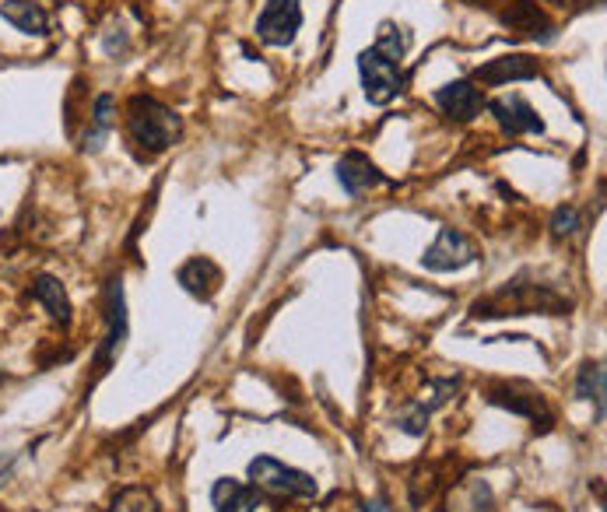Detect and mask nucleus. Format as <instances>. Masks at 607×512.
I'll list each match as a JSON object with an SVG mask.
<instances>
[{
	"instance_id": "nucleus-20",
	"label": "nucleus",
	"mask_w": 607,
	"mask_h": 512,
	"mask_svg": "<svg viewBox=\"0 0 607 512\" xmlns=\"http://www.w3.org/2000/svg\"><path fill=\"white\" fill-rule=\"evenodd\" d=\"M116 123V99L113 95H99L92 106V134H85V151H99L102 137L113 130Z\"/></svg>"
},
{
	"instance_id": "nucleus-1",
	"label": "nucleus",
	"mask_w": 607,
	"mask_h": 512,
	"mask_svg": "<svg viewBox=\"0 0 607 512\" xmlns=\"http://www.w3.org/2000/svg\"><path fill=\"white\" fill-rule=\"evenodd\" d=\"M411 32L397 29V25H383L376 46L358 53V74H362L365 99L372 106H386L400 95L404 88V74H400V57L408 53Z\"/></svg>"
},
{
	"instance_id": "nucleus-18",
	"label": "nucleus",
	"mask_w": 607,
	"mask_h": 512,
	"mask_svg": "<svg viewBox=\"0 0 607 512\" xmlns=\"http://www.w3.org/2000/svg\"><path fill=\"white\" fill-rule=\"evenodd\" d=\"M488 404H495V407H506V411L523 414V418H530V421H537V414H544V418H548V411H544V400H541V397H530V393H513V390H502V386H495V390H488Z\"/></svg>"
},
{
	"instance_id": "nucleus-5",
	"label": "nucleus",
	"mask_w": 607,
	"mask_h": 512,
	"mask_svg": "<svg viewBox=\"0 0 607 512\" xmlns=\"http://www.w3.org/2000/svg\"><path fill=\"white\" fill-rule=\"evenodd\" d=\"M123 344H127V299L120 278H113L106 285V337L99 348V372H106L120 358Z\"/></svg>"
},
{
	"instance_id": "nucleus-19",
	"label": "nucleus",
	"mask_w": 607,
	"mask_h": 512,
	"mask_svg": "<svg viewBox=\"0 0 607 512\" xmlns=\"http://www.w3.org/2000/svg\"><path fill=\"white\" fill-rule=\"evenodd\" d=\"M576 397L597 404V421H604V365L586 362L576 376Z\"/></svg>"
},
{
	"instance_id": "nucleus-15",
	"label": "nucleus",
	"mask_w": 607,
	"mask_h": 512,
	"mask_svg": "<svg viewBox=\"0 0 607 512\" xmlns=\"http://www.w3.org/2000/svg\"><path fill=\"white\" fill-rule=\"evenodd\" d=\"M0 18L15 25L18 32H25V36H46L50 32V15L36 0H4L0 4Z\"/></svg>"
},
{
	"instance_id": "nucleus-11",
	"label": "nucleus",
	"mask_w": 607,
	"mask_h": 512,
	"mask_svg": "<svg viewBox=\"0 0 607 512\" xmlns=\"http://www.w3.org/2000/svg\"><path fill=\"white\" fill-rule=\"evenodd\" d=\"M176 281L183 285V292H190L193 299H215V292L222 288V267L215 264V260H208V256H193V260H186L183 267H179Z\"/></svg>"
},
{
	"instance_id": "nucleus-2",
	"label": "nucleus",
	"mask_w": 607,
	"mask_h": 512,
	"mask_svg": "<svg viewBox=\"0 0 607 512\" xmlns=\"http://www.w3.org/2000/svg\"><path fill=\"white\" fill-rule=\"evenodd\" d=\"M127 134L144 158H155L162 151H169L172 141H179L183 120L165 102L151 99V95H134L127 106Z\"/></svg>"
},
{
	"instance_id": "nucleus-13",
	"label": "nucleus",
	"mask_w": 607,
	"mask_h": 512,
	"mask_svg": "<svg viewBox=\"0 0 607 512\" xmlns=\"http://www.w3.org/2000/svg\"><path fill=\"white\" fill-rule=\"evenodd\" d=\"M446 512H495L492 484L485 477H464L446 495Z\"/></svg>"
},
{
	"instance_id": "nucleus-4",
	"label": "nucleus",
	"mask_w": 607,
	"mask_h": 512,
	"mask_svg": "<svg viewBox=\"0 0 607 512\" xmlns=\"http://www.w3.org/2000/svg\"><path fill=\"white\" fill-rule=\"evenodd\" d=\"M302 29V0H267L257 18V39L264 46H288Z\"/></svg>"
},
{
	"instance_id": "nucleus-9",
	"label": "nucleus",
	"mask_w": 607,
	"mask_h": 512,
	"mask_svg": "<svg viewBox=\"0 0 607 512\" xmlns=\"http://www.w3.org/2000/svg\"><path fill=\"white\" fill-rule=\"evenodd\" d=\"M436 102L439 109H443L450 120L457 123H471L474 116L485 109V95H481V88L474 85V81L460 78V81H450V85H443L436 92Z\"/></svg>"
},
{
	"instance_id": "nucleus-10",
	"label": "nucleus",
	"mask_w": 607,
	"mask_h": 512,
	"mask_svg": "<svg viewBox=\"0 0 607 512\" xmlns=\"http://www.w3.org/2000/svg\"><path fill=\"white\" fill-rule=\"evenodd\" d=\"M337 183L344 186L348 197H362L365 190L383 186L386 176L362 155V151H348V155H341V162H337Z\"/></svg>"
},
{
	"instance_id": "nucleus-21",
	"label": "nucleus",
	"mask_w": 607,
	"mask_h": 512,
	"mask_svg": "<svg viewBox=\"0 0 607 512\" xmlns=\"http://www.w3.org/2000/svg\"><path fill=\"white\" fill-rule=\"evenodd\" d=\"M113 512H158V502H155V495H151L148 488H137V484H130V488H123L120 495H116Z\"/></svg>"
},
{
	"instance_id": "nucleus-6",
	"label": "nucleus",
	"mask_w": 607,
	"mask_h": 512,
	"mask_svg": "<svg viewBox=\"0 0 607 512\" xmlns=\"http://www.w3.org/2000/svg\"><path fill=\"white\" fill-rule=\"evenodd\" d=\"M474 246L467 242L464 232L457 228H439L436 242L425 249L422 256V267L425 271H436V274H450V271H460V267L474 264Z\"/></svg>"
},
{
	"instance_id": "nucleus-16",
	"label": "nucleus",
	"mask_w": 607,
	"mask_h": 512,
	"mask_svg": "<svg viewBox=\"0 0 607 512\" xmlns=\"http://www.w3.org/2000/svg\"><path fill=\"white\" fill-rule=\"evenodd\" d=\"M211 502H215V512H253L257 509V488H246L243 481L222 477L211 488Z\"/></svg>"
},
{
	"instance_id": "nucleus-3",
	"label": "nucleus",
	"mask_w": 607,
	"mask_h": 512,
	"mask_svg": "<svg viewBox=\"0 0 607 512\" xmlns=\"http://www.w3.org/2000/svg\"><path fill=\"white\" fill-rule=\"evenodd\" d=\"M250 481L253 488L271 491V495H288V498H316V481L306 470H295L288 463L274 460V456H257L250 463Z\"/></svg>"
},
{
	"instance_id": "nucleus-8",
	"label": "nucleus",
	"mask_w": 607,
	"mask_h": 512,
	"mask_svg": "<svg viewBox=\"0 0 607 512\" xmlns=\"http://www.w3.org/2000/svg\"><path fill=\"white\" fill-rule=\"evenodd\" d=\"M457 390H460V379H436V383L429 386V397L415 400V404H411L408 411L400 414V418H397V428H400L404 435H415V439H418V435H425L432 411H439V407H443L446 400H450Z\"/></svg>"
},
{
	"instance_id": "nucleus-24",
	"label": "nucleus",
	"mask_w": 607,
	"mask_h": 512,
	"mask_svg": "<svg viewBox=\"0 0 607 512\" xmlns=\"http://www.w3.org/2000/svg\"><path fill=\"white\" fill-rule=\"evenodd\" d=\"M11 470H15V456H0V484L8 481Z\"/></svg>"
},
{
	"instance_id": "nucleus-23",
	"label": "nucleus",
	"mask_w": 607,
	"mask_h": 512,
	"mask_svg": "<svg viewBox=\"0 0 607 512\" xmlns=\"http://www.w3.org/2000/svg\"><path fill=\"white\" fill-rule=\"evenodd\" d=\"M362 512H393V509H390V502H386V498H372V502L362 505Z\"/></svg>"
},
{
	"instance_id": "nucleus-17",
	"label": "nucleus",
	"mask_w": 607,
	"mask_h": 512,
	"mask_svg": "<svg viewBox=\"0 0 607 512\" xmlns=\"http://www.w3.org/2000/svg\"><path fill=\"white\" fill-rule=\"evenodd\" d=\"M32 299L43 302L46 309H50V316L60 323V327H67L71 323V299H67L64 285H60L57 278H50V274H43V278L32 285Z\"/></svg>"
},
{
	"instance_id": "nucleus-14",
	"label": "nucleus",
	"mask_w": 607,
	"mask_h": 512,
	"mask_svg": "<svg viewBox=\"0 0 607 512\" xmlns=\"http://www.w3.org/2000/svg\"><path fill=\"white\" fill-rule=\"evenodd\" d=\"M502 22H506L516 36H527V39H551V32H555L551 18L537 8L534 0H516L513 8L502 15Z\"/></svg>"
},
{
	"instance_id": "nucleus-22",
	"label": "nucleus",
	"mask_w": 607,
	"mask_h": 512,
	"mask_svg": "<svg viewBox=\"0 0 607 512\" xmlns=\"http://www.w3.org/2000/svg\"><path fill=\"white\" fill-rule=\"evenodd\" d=\"M579 232V211L576 207H558L555 214H551V235L555 239H565V235Z\"/></svg>"
},
{
	"instance_id": "nucleus-7",
	"label": "nucleus",
	"mask_w": 607,
	"mask_h": 512,
	"mask_svg": "<svg viewBox=\"0 0 607 512\" xmlns=\"http://www.w3.org/2000/svg\"><path fill=\"white\" fill-rule=\"evenodd\" d=\"M488 113L495 116L502 130L509 137H520V134H544V120L537 116V109L530 106L523 95H509V99H492L485 102Z\"/></svg>"
},
{
	"instance_id": "nucleus-12",
	"label": "nucleus",
	"mask_w": 607,
	"mask_h": 512,
	"mask_svg": "<svg viewBox=\"0 0 607 512\" xmlns=\"http://www.w3.org/2000/svg\"><path fill=\"white\" fill-rule=\"evenodd\" d=\"M541 74L537 60L523 57V53H513V57H499V60H488L485 67L474 71V81L481 85H509V81H534Z\"/></svg>"
}]
</instances>
